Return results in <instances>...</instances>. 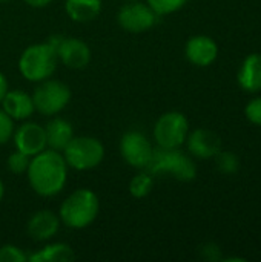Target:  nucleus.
Segmentation results:
<instances>
[{"label": "nucleus", "instance_id": "nucleus-22", "mask_svg": "<svg viewBox=\"0 0 261 262\" xmlns=\"http://www.w3.org/2000/svg\"><path fill=\"white\" fill-rule=\"evenodd\" d=\"M188 0H148V5L158 14V15H166L177 12L186 5Z\"/></svg>", "mask_w": 261, "mask_h": 262}, {"label": "nucleus", "instance_id": "nucleus-2", "mask_svg": "<svg viewBox=\"0 0 261 262\" xmlns=\"http://www.w3.org/2000/svg\"><path fill=\"white\" fill-rule=\"evenodd\" d=\"M98 210V196L89 189H78L63 201L60 207V220L69 229H85L94 223Z\"/></svg>", "mask_w": 261, "mask_h": 262}, {"label": "nucleus", "instance_id": "nucleus-1", "mask_svg": "<svg viewBox=\"0 0 261 262\" xmlns=\"http://www.w3.org/2000/svg\"><path fill=\"white\" fill-rule=\"evenodd\" d=\"M26 173L29 184L37 195L54 196L60 193L66 184L68 164L60 152L45 149L32 157Z\"/></svg>", "mask_w": 261, "mask_h": 262}, {"label": "nucleus", "instance_id": "nucleus-6", "mask_svg": "<svg viewBox=\"0 0 261 262\" xmlns=\"http://www.w3.org/2000/svg\"><path fill=\"white\" fill-rule=\"evenodd\" d=\"M71 100V89L58 80H43L32 94L35 111L42 115H55L62 112Z\"/></svg>", "mask_w": 261, "mask_h": 262}, {"label": "nucleus", "instance_id": "nucleus-19", "mask_svg": "<svg viewBox=\"0 0 261 262\" xmlns=\"http://www.w3.org/2000/svg\"><path fill=\"white\" fill-rule=\"evenodd\" d=\"M75 258L74 250L68 244L55 243L43 247L42 250L32 253L28 256V261L31 262H68Z\"/></svg>", "mask_w": 261, "mask_h": 262}, {"label": "nucleus", "instance_id": "nucleus-28", "mask_svg": "<svg viewBox=\"0 0 261 262\" xmlns=\"http://www.w3.org/2000/svg\"><path fill=\"white\" fill-rule=\"evenodd\" d=\"M6 92H8V81H6V77L0 72V103L3 97L6 95Z\"/></svg>", "mask_w": 261, "mask_h": 262}, {"label": "nucleus", "instance_id": "nucleus-27", "mask_svg": "<svg viewBox=\"0 0 261 262\" xmlns=\"http://www.w3.org/2000/svg\"><path fill=\"white\" fill-rule=\"evenodd\" d=\"M200 255H202V258L206 259V261H222V259H223V258H222V250H220V247H218L217 244H214V243L205 244V246L200 249Z\"/></svg>", "mask_w": 261, "mask_h": 262}, {"label": "nucleus", "instance_id": "nucleus-20", "mask_svg": "<svg viewBox=\"0 0 261 262\" xmlns=\"http://www.w3.org/2000/svg\"><path fill=\"white\" fill-rule=\"evenodd\" d=\"M152 186H154L152 175L149 172H140L131 180L129 192L134 198H145L151 193Z\"/></svg>", "mask_w": 261, "mask_h": 262}, {"label": "nucleus", "instance_id": "nucleus-25", "mask_svg": "<svg viewBox=\"0 0 261 262\" xmlns=\"http://www.w3.org/2000/svg\"><path fill=\"white\" fill-rule=\"evenodd\" d=\"M12 134H14V120L3 109H0V144L8 143L12 138Z\"/></svg>", "mask_w": 261, "mask_h": 262}, {"label": "nucleus", "instance_id": "nucleus-14", "mask_svg": "<svg viewBox=\"0 0 261 262\" xmlns=\"http://www.w3.org/2000/svg\"><path fill=\"white\" fill-rule=\"evenodd\" d=\"M58 227H60V220L52 212L40 210L29 218L26 230L34 241H48L52 236H55Z\"/></svg>", "mask_w": 261, "mask_h": 262}, {"label": "nucleus", "instance_id": "nucleus-13", "mask_svg": "<svg viewBox=\"0 0 261 262\" xmlns=\"http://www.w3.org/2000/svg\"><path fill=\"white\" fill-rule=\"evenodd\" d=\"M218 46L208 35H195L186 43V57L195 66H209L217 60Z\"/></svg>", "mask_w": 261, "mask_h": 262}, {"label": "nucleus", "instance_id": "nucleus-23", "mask_svg": "<svg viewBox=\"0 0 261 262\" xmlns=\"http://www.w3.org/2000/svg\"><path fill=\"white\" fill-rule=\"evenodd\" d=\"M29 161H31V160H29L28 155H25V154L20 152V150H15V152H12V154L8 157L6 164H8L9 172H12V173H15V175H22V173H25V172L28 170Z\"/></svg>", "mask_w": 261, "mask_h": 262}, {"label": "nucleus", "instance_id": "nucleus-4", "mask_svg": "<svg viewBox=\"0 0 261 262\" xmlns=\"http://www.w3.org/2000/svg\"><path fill=\"white\" fill-rule=\"evenodd\" d=\"M146 170L151 175H171L185 183L192 181L197 175V167L188 155L182 154L178 149L165 147L154 149Z\"/></svg>", "mask_w": 261, "mask_h": 262}, {"label": "nucleus", "instance_id": "nucleus-16", "mask_svg": "<svg viewBox=\"0 0 261 262\" xmlns=\"http://www.w3.org/2000/svg\"><path fill=\"white\" fill-rule=\"evenodd\" d=\"M45 134L48 147L57 152H63L69 141L74 138V129L71 123L63 118H52L45 126Z\"/></svg>", "mask_w": 261, "mask_h": 262}, {"label": "nucleus", "instance_id": "nucleus-5", "mask_svg": "<svg viewBox=\"0 0 261 262\" xmlns=\"http://www.w3.org/2000/svg\"><path fill=\"white\" fill-rule=\"evenodd\" d=\"M105 157L103 144L94 137H74L63 150L66 164L75 170L97 167Z\"/></svg>", "mask_w": 261, "mask_h": 262}, {"label": "nucleus", "instance_id": "nucleus-10", "mask_svg": "<svg viewBox=\"0 0 261 262\" xmlns=\"http://www.w3.org/2000/svg\"><path fill=\"white\" fill-rule=\"evenodd\" d=\"M12 137L17 150L23 152L28 157H34L48 147L45 127L38 126L37 123H25L18 126Z\"/></svg>", "mask_w": 261, "mask_h": 262}, {"label": "nucleus", "instance_id": "nucleus-21", "mask_svg": "<svg viewBox=\"0 0 261 262\" xmlns=\"http://www.w3.org/2000/svg\"><path fill=\"white\" fill-rule=\"evenodd\" d=\"M217 158V167L222 173L225 175H234L235 172H238V158L232 154V152H218L215 155Z\"/></svg>", "mask_w": 261, "mask_h": 262}, {"label": "nucleus", "instance_id": "nucleus-9", "mask_svg": "<svg viewBox=\"0 0 261 262\" xmlns=\"http://www.w3.org/2000/svg\"><path fill=\"white\" fill-rule=\"evenodd\" d=\"M154 147L145 134L138 130H129L122 137L120 154L128 164L137 169H146L151 161Z\"/></svg>", "mask_w": 261, "mask_h": 262}, {"label": "nucleus", "instance_id": "nucleus-18", "mask_svg": "<svg viewBox=\"0 0 261 262\" xmlns=\"http://www.w3.org/2000/svg\"><path fill=\"white\" fill-rule=\"evenodd\" d=\"M66 14L74 21H91L102 12V0H66Z\"/></svg>", "mask_w": 261, "mask_h": 262}, {"label": "nucleus", "instance_id": "nucleus-12", "mask_svg": "<svg viewBox=\"0 0 261 262\" xmlns=\"http://www.w3.org/2000/svg\"><path fill=\"white\" fill-rule=\"evenodd\" d=\"M188 149L197 158H212L222 150V140L220 137L205 127L195 129L188 138Z\"/></svg>", "mask_w": 261, "mask_h": 262}, {"label": "nucleus", "instance_id": "nucleus-24", "mask_svg": "<svg viewBox=\"0 0 261 262\" xmlns=\"http://www.w3.org/2000/svg\"><path fill=\"white\" fill-rule=\"evenodd\" d=\"M28 261V255L17 246H3L0 247V262H25Z\"/></svg>", "mask_w": 261, "mask_h": 262}, {"label": "nucleus", "instance_id": "nucleus-29", "mask_svg": "<svg viewBox=\"0 0 261 262\" xmlns=\"http://www.w3.org/2000/svg\"><path fill=\"white\" fill-rule=\"evenodd\" d=\"M25 2H26V5H29L32 8H43V6L49 5L52 0H25Z\"/></svg>", "mask_w": 261, "mask_h": 262}, {"label": "nucleus", "instance_id": "nucleus-3", "mask_svg": "<svg viewBox=\"0 0 261 262\" xmlns=\"http://www.w3.org/2000/svg\"><path fill=\"white\" fill-rule=\"evenodd\" d=\"M57 61V51L52 45L37 43L22 52L18 58V69L26 80L40 83L54 74Z\"/></svg>", "mask_w": 261, "mask_h": 262}, {"label": "nucleus", "instance_id": "nucleus-8", "mask_svg": "<svg viewBox=\"0 0 261 262\" xmlns=\"http://www.w3.org/2000/svg\"><path fill=\"white\" fill-rule=\"evenodd\" d=\"M117 20L125 31L138 34L151 29L158 20V14L149 5L132 0L120 8Z\"/></svg>", "mask_w": 261, "mask_h": 262}, {"label": "nucleus", "instance_id": "nucleus-7", "mask_svg": "<svg viewBox=\"0 0 261 262\" xmlns=\"http://www.w3.org/2000/svg\"><path fill=\"white\" fill-rule=\"evenodd\" d=\"M189 123L182 112L163 114L154 126V138L158 147L178 149L188 138Z\"/></svg>", "mask_w": 261, "mask_h": 262}, {"label": "nucleus", "instance_id": "nucleus-26", "mask_svg": "<svg viewBox=\"0 0 261 262\" xmlns=\"http://www.w3.org/2000/svg\"><path fill=\"white\" fill-rule=\"evenodd\" d=\"M245 114H246V118L252 124L261 126V97L254 98V100H251L248 103V106L245 109Z\"/></svg>", "mask_w": 261, "mask_h": 262}, {"label": "nucleus", "instance_id": "nucleus-31", "mask_svg": "<svg viewBox=\"0 0 261 262\" xmlns=\"http://www.w3.org/2000/svg\"><path fill=\"white\" fill-rule=\"evenodd\" d=\"M0 2H8V0H0Z\"/></svg>", "mask_w": 261, "mask_h": 262}, {"label": "nucleus", "instance_id": "nucleus-30", "mask_svg": "<svg viewBox=\"0 0 261 262\" xmlns=\"http://www.w3.org/2000/svg\"><path fill=\"white\" fill-rule=\"evenodd\" d=\"M3 193H5V187H3V183H2V180H0V201H2V198H3Z\"/></svg>", "mask_w": 261, "mask_h": 262}, {"label": "nucleus", "instance_id": "nucleus-11", "mask_svg": "<svg viewBox=\"0 0 261 262\" xmlns=\"http://www.w3.org/2000/svg\"><path fill=\"white\" fill-rule=\"evenodd\" d=\"M55 51L58 60L69 69H83L91 61V49L80 38L62 37Z\"/></svg>", "mask_w": 261, "mask_h": 262}, {"label": "nucleus", "instance_id": "nucleus-15", "mask_svg": "<svg viewBox=\"0 0 261 262\" xmlns=\"http://www.w3.org/2000/svg\"><path fill=\"white\" fill-rule=\"evenodd\" d=\"M2 109L12 118V120H26L29 118L35 107L32 97L20 89L8 91L2 100Z\"/></svg>", "mask_w": 261, "mask_h": 262}, {"label": "nucleus", "instance_id": "nucleus-17", "mask_svg": "<svg viewBox=\"0 0 261 262\" xmlns=\"http://www.w3.org/2000/svg\"><path fill=\"white\" fill-rule=\"evenodd\" d=\"M237 78L246 92L261 91V54H249L243 60Z\"/></svg>", "mask_w": 261, "mask_h": 262}, {"label": "nucleus", "instance_id": "nucleus-32", "mask_svg": "<svg viewBox=\"0 0 261 262\" xmlns=\"http://www.w3.org/2000/svg\"><path fill=\"white\" fill-rule=\"evenodd\" d=\"M126 2H132V0H126Z\"/></svg>", "mask_w": 261, "mask_h": 262}]
</instances>
